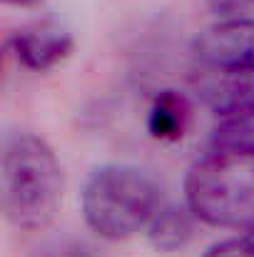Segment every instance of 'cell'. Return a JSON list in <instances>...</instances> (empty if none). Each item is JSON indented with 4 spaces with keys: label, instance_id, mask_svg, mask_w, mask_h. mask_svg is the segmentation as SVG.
Returning a JSON list of instances; mask_svg holds the SVG:
<instances>
[{
    "label": "cell",
    "instance_id": "cell-1",
    "mask_svg": "<svg viewBox=\"0 0 254 257\" xmlns=\"http://www.w3.org/2000/svg\"><path fill=\"white\" fill-rule=\"evenodd\" d=\"M63 202V170L35 133H10L3 143V212L18 230H45Z\"/></svg>",
    "mask_w": 254,
    "mask_h": 257
},
{
    "label": "cell",
    "instance_id": "cell-2",
    "mask_svg": "<svg viewBox=\"0 0 254 257\" xmlns=\"http://www.w3.org/2000/svg\"><path fill=\"white\" fill-rule=\"evenodd\" d=\"M160 207V185L135 165H102L85 182L83 217L102 240L120 242L147 230Z\"/></svg>",
    "mask_w": 254,
    "mask_h": 257
},
{
    "label": "cell",
    "instance_id": "cell-3",
    "mask_svg": "<svg viewBox=\"0 0 254 257\" xmlns=\"http://www.w3.org/2000/svg\"><path fill=\"white\" fill-rule=\"evenodd\" d=\"M184 202L204 225L247 230L254 222V155L209 150L184 177Z\"/></svg>",
    "mask_w": 254,
    "mask_h": 257
},
{
    "label": "cell",
    "instance_id": "cell-4",
    "mask_svg": "<svg viewBox=\"0 0 254 257\" xmlns=\"http://www.w3.org/2000/svg\"><path fill=\"white\" fill-rule=\"evenodd\" d=\"M192 58L199 68L254 65V18H219L194 38Z\"/></svg>",
    "mask_w": 254,
    "mask_h": 257
},
{
    "label": "cell",
    "instance_id": "cell-5",
    "mask_svg": "<svg viewBox=\"0 0 254 257\" xmlns=\"http://www.w3.org/2000/svg\"><path fill=\"white\" fill-rule=\"evenodd\" d=\"M197 97L219 117L254 112V65L199 68L192 78Z\"/></svg>",
    "mask_w": 254,
    "mask_h": 257
},
{
    "label": "cell",
    "instance_id": "cell-6",
    "mask_svg": "<svg viewBox=\"0 0 254 257\" xmlns=\"http://www.w3.org/2000/svg\"><path fill=\"white\" fill-rule=\"evenodd\" d=\"M8 48L20 68L30 73H48L73 55L75 40L58 23H35L13 33Z\"/></svg>",
    "mask_w": 254,
    "mask_h": 257
},
{
    "label": "cell",
    "instance_id": "cell-7",
    "mask_svg": "<svg viewBox=\"0 0 254 257\" xmlns=\"http://www.w3.org/2000/svg\"><path fill=\"white\" fill-rule=\"evenodd\" d=\"M194 212L184 205H162L147 225V240L157 252H177L194 237Z\"/></svg>",
    "mask_w": 254,
    "mask_h": 257
},
{
    "label": "cell",
    "instance_id": "cell-8",
    "mask_svg": "<svg viewBox=\"0 0 254 257\" xmlns=\"http://www.w3.org/2000/svg\"><path fill=\"white\" fill-rule=\"evenodd\" d=\"M189 102L177 90H160L147 110V133L160 143H174L187 133Z\"/></svg>",
    "mask_w": 254,
    "mask_h": 257
},
{
    "label": "cell",
    "instance_id": "cell-9",
    "mask_svg": "<svg viewBox=\"0 0 254 257\" xmlns=\"http://www.w3.org/2000/svg\"><path fill=\"white\" fill-rule=\"evenodd\" d=\"M209 150L224 153H252L254 155V112L222 117V122L212 130Z\"/></svg>",
    "mask_w": 254,
    "mask_h": 257
},
{
    "label": "cell",
    "instance_id": "cell-10",
    "mask_svg": "<svg viewBox=\"0 0 254 257\" xmlns=\"http://www.w3.org/2000/svg\"><path fill=\"white\" fill-rule=\"evenodd\" d=\"M30 257H95L92 250L75 237H53L40 242Z\"/></svg>",
    "mask_w": 254,
    "mask_h": 257
},
{
    "label": "cell",
    "instance_id": "cell-11",
    "mask_svg": "<svg viewBox=\"0 0 254 257\" xmlns=\"http://www.w3.org/2000/svg\"><path fill=\"white\" fill-rule=\"evenodd\" d=\"M204 257H254V247L244 237H234V240H222L217 245H212Z\"/></svg>",
    "mask_w": 254,
    "mask_h": 257
},
{
    "label": "cell",
    "instance_id": "cell-12",
    "mask_svg": "<svg viewBox=\"0 0 254 257\" xmlns=\"http://www.w3.org/2000/svg\"><path fill=\"white\" fill-rule=\"evenodd\" d=\"M209 13H214L217 18H237L242 15L254 0H204Z\"/></svg>",
    "mask_w": 254,
    "mask_h": 257
},
{
    "label": "cell",
    "instance_id": "cell-13",
    "mask_svg": "<svg viewBox=\"0 0 254 257\" xmlns=\"http://www.w3.org/2000/svg\"><path fill=\"white\" fill-rule=\"evenodd\" d=\"M5 5H18V8H30V5H38L43 0H3Z\"/></svg>",
    "mask_w": 254,
    "mask_h": 257
},
{
    "label": "cell",
    "instance_id": "cell-14",
    "mask_svg": "<svg viewBox=\"0 0 254 257\" xmlns=\"http://www.w3.org/2000/svg\"><path fill=\"white\" fill-rule=\"evenodd\" d=\"M242 237H244V240H247V242H249V245L254 247V222L249 225V227H247V230H244V235H242Z\"/></svg>",
    "mask_w": 254,
    "mask_h": 257
}]
</instances>
